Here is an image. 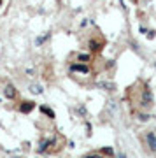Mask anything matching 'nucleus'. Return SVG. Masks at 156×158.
Wrapping results in <instances>:
<instances>
[{
	"label": "nucleus",
	"instance_id": "4",
	"mask_svg": "<svg viewBox=\"0 0 156 158\" xmlns=\"http://www.w3.org/2000/svg\"><path fill=\"white\" fill-rule=\"evenodd\" d=\"M34 107H35V104H34V102H23V104H21V107H19V111L27 114V113H30V111H32Z\"/></svg>",
	"mask_w": 156,
	"mask_h": 158
},
{
	"label": "nucleus",
	"instance_id": "10",
	"mask_svg": "<svg viewBox=\"0 0 156 158\" xmlns=\"http://www.w3.org/2000/svg\"><path fill=\"white\" fill-rule=\"evenodd\" d=\"M89 46H91V49H93V51L100 49V46H98V42H96V40H91V42H89Z\"/></svg>",
	"mask_w": 156,
	"mask_h": 158
},
{
	"label": "nucleus",
	"instance_id": "5",
	"mask_svg": "<svg viewBox=\"0 0 156 158\" xmlns=\"http://www.w3.org/2000/svg\"><path fill=\"white\" fill-rule=\"evenodd\" d=\"M72 70H74V72H83V74H88L89 72L88 65H72Z\"/></svg>",
	"mask_w": 156,
	"mask_h": 158
},
{
	"label": "nucleus",
	"instance_id": "14",
	"mask_svg": "<svg viewBox=\"0 0 156 158\" xmlns=\"http://www.w3.org/2000/svg\"><path fill=\"white\" fill-rule=\"evenodd\" d=\"M140 119H142V121H146V119H149V116H147V114H140Z\"/></svg>",
	"mask_w": 156,
	"mask_h": 158
},
{
	"label": "nucleus",
	"instance_id": "9",
	"mask_svg": "<svg viewBox=\"0 0 156 158\" xmlns=\"http://www.w3.org/2000/svg\"><path fill=\"white\" fill-rule=\"evenodd\" d=\"M30 90L34 91L35 95H39L40 91H42V88H40V86H37V85H34V86H32V88H30Z\"/></svg>",
	"mask_w": 156,
	"mask_h": 158
},
{
	"label": "nucleus",
	"instance_id": "7",
	"mask_svg": "<svg viewBox=\"0 0 156 158\" xmlns=\"http://www.w3.org/2000/svg\"><path fill=\"white\" fill-rule=\"evenodd\" d=\"M40 111H42V113H44V114H47L49 118H55V113H53L51 109H47V107H44V106H42V107H40Z\"/></svg>",
	"mask_w": 156,
	"mask_h": 158
},
{
	"label": "nucleus",
	"instance_id": "6",
	"mask_svg": "<svg viewBox=\"0 0 156 158\" xmlns=\"http://www.w3.org/2000/svg\"><path fill=\"white\" fill-rule=\"evenodd\" d=\"M98 86H100V88H105V90H114V88H116V86L112 85V83H98Z\"/></svg>",
	"mask_w": 156,
	"mask_h": 158
},
{
	"label": "nucleus",
	"instance_id": "8",
	"mask_svg": "<svg viewBox=\"0 0 156 158\" xmlns=\"http://www.w3.org/2000/svg\"><path fill=\"white\" fill-rule=\"evenodd\" d=\"M77 60H79V62H84V63H86V62H89V55H79Z\"/></svg>",
	"mask_w": 156,
	"mask_h": 158
},
{
	"label": "nucleus",
	"instance_id": "1",
	"mask_svg": "<svg viewBox=\"0 0 156 158\" xmlns=\"http://www.w3.org/2000/svg\"><path fill=\"white\" fill-rule=\"evenodd\" d=\"M151 104H153V93H151L147 88L142 91V98H140V106L142 107H151Z\"/></svg>",
	"mask_w": 156,
	"mask_h": 158
},
{
	"label": "nucleus",
	"instance_id": "11",
	"mask_svg": "<svg viewBox=\"0 0 156 158\" xmlns=\"http://www.w3.org/2000/svg\"><path fill=\"white\" fill-rule=\"evenodd\" d=\"M84 158H102V155H86Z\"/></svg>",
	"mask_w": 156,
	"mask_h": 158
},
{
	"label": "nucleus",
	"instance_id": "3",
	"mask_svg": "<svg viewBox=\"0 0 156 158\" xmlns=\"http://www.w3.org/2000/svg\"><path fill=\"white\" fill-rule=\"evenodd\" d=\"M4 95H6L9 100H12V98L16 97V90H14V86H12V85H7L6 90H4Z\"/></svg>",
	"mask_w": 156,
	"mask_h": 158
},
{
	"label": "nucleus",
	"instance_id": "2",
	"mask_svg": "<svg viewBox=\"0 0 156 158\" xmlns=\"http://www.w3.org/2000/svg\"><path fill=\"white\" fill-rule=\"evenodd\" d=\"M146 139H147V146H149V149L156 151V135H154V134H153V132H149V134L146 135Z\"/></svg>",
	"mask_w": 156,
	"mask_h": 158
},
{
	"label": "nucleus",
	"instance_id": "12",
	"mask_svg": "<svg viewBox=\"0 0 156 158\" xmlns=\"http://www.w3.org/2000/svg\"><path fill=\"white\" fill-rule=\"evenodd\" d=\"M46 39H47V37H39V39H37V44H42Z\"/></svg>",
	"mask_w": 156,
	"mask_h": 158
},
{
	"label": "nucleus",
	"instance_id": "13",
	"mask_svg": "<svg viewBox=\"0 0 156 158\" xmlns=\"http://www.w3.org/2000/svg\"><path fill=\"white\" fill-rule=\"evenodd\" d=\"M104 153H105V155H112V149H111V148H105V149H104Z\"/></svg>",
	"mask_w": 156,
	"mask_h": 158
}]
</instances>
